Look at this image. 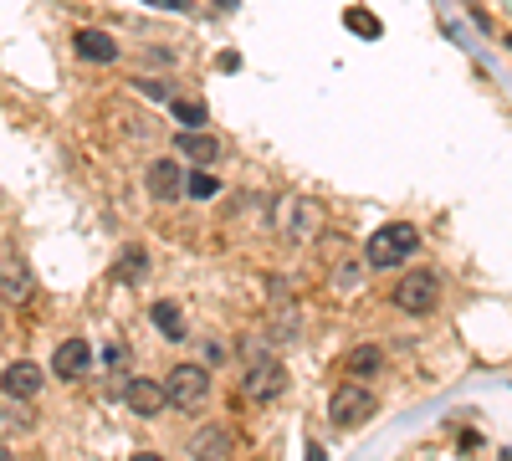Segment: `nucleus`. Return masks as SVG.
<instances>
[{
    "mask_svg": "<svg viewBox=\"0 0 512 461\" xmlns=\"http://www.w3.org/2000/svg\"><path fill=\"white\" fill-rule=\"evenodd\" d=\"M134 88H139V93H149V98H169V88H164V82H159V77H139V82H134Z\"/></svg>",
    "mask_w": 512,
    "mask_h": 461,
    "instance_id": "19",
    "label": "nucleus"
},
{
    "mask_svg": "<svg viewBox=\"0 0 512 461\" xmlns=\"http://www.w3.org/2000/svg\"><path fill=\"white\" fill-rule=\"evenodd\" d=\"M72 47H77L82 62H113V57H118L113 36H108V31H93V26H82V31L72 36Z\"/></svg>",
    "mask_w": 512,
    "mask_h": 461,
    "instance_id": "10",
    "label": "nucleus"
},
{
    "mask_svg": "<svg viewBox=\"0 0 512 461\" xmlns=\"http://www.w3.org/2000/svg\"><path fill=\"white\" fill-rule=\"evenodd\" d=\"M144 272H149V257H144V251H128L123 267H118V277H128V282H139Z\"/></svg>",
    "mask_w": 512,
    "mask_h": 461,
    "instance_id": "16",
    "label": "nucleus"
},
{
    "mask_svg": "<svg viewBox=\"0 0 512 461\" xmlns=\"http://www.w3.org/2000/svg\"><path fill=\"white\" fill-rule=\"evenodd\" d=\"M154 323H159L164 339H185V318H180L175 303H154Z\"/></svg>",
    "mask_w": 512,
    "mask_h": 461,
    "instance_id": "14",
    "label": "nucleus"
},
{
    "mask_svg": "<svg viewBox=\"0 0 512 461\" xmlns=\"http://www.w3.org/2000/svg\"><path fill=\"white\" fill-rule=\"evenodd\" d=\"M231 451V431L226 426H205L195 441H190V456H226Z\"/></svg>",
    "mask_w": 512,
    "mask_h": 461,
    "instance_id": "12",
    "label": "nucleus"
},
{
    "mask_svg": "<svg viewBox=\"0 0 512 461\" xmlns=\"http://www.w3.org/2000/svg\"><path fill=\"white\" fill-rule=\"evenodd\" d=\"M88 364H93V344L88 339H62L57 354H52V374H57V380H82Z\"/></svg>",
    "mask_w": 512,
    "mask_h": 461,
    "instance_id": "7",
    "label": "nucleus"
},
{
    "mask_svg": "<svg viewBox=\"0 0 512 461\" xmlns=\"http://www.w3.org/2000/svg\"><path fill=\"white\" fill-rule=\"evenodd\" d=\"M175 149H180V159H195V164H216L221 159V139L205 134V129H185L175 139Z\"/></svg>",
    "mask_w": 512,
    "mask_h": 461,
    "instance_id": "9",
    "label": "nucleus"
},
{
    "mask_svg": "<svg viewBox=\"0 0 512 461\" xmlns=\"http://www.w3.org/2000/svg\"><path fill=\"white\" fill-rule=\"evenodd\" d=\"M349 26H354V31H364V36H379V21H374V16H364V11H349Z\"/></svg>",
    "mask_w": 512,
    "mask_h": 461,
    "instance_id": "18",
    "label": "nucleus"
},
{
    "mask_svg": "<svg viewBox=\"0 0 512 461\" xmlns=\"http://www.w3.org/2000/svg\"><path fill=\"white\" fill-rule=\"evenodd\" d=\"M241 390H246L251 400H277V395L287 390V369H282V359H272V354L251 359V364H246V380H241Z\"/></svg>",
    "mask_w": 512,
    "mask_h": 461,
    "instance_id": "5",
    "label": "nucleus"
},
{
    "mask_svg": "<svg viewBox=\"0 0 512 461\" xmlns=\"http://www.w3.org/2000/svg\"><path fill=\"white\" fill-rule=\"evenodd\" d=\"M0 385H6V395H11V400H16V395H36V390H41V369H36L31 359L6 364V380H0Z\"/></svg>",
    "mask_w": 512,
    "mask_h": 461,
    "instance_id": "11",
    "label": "nucleus"
},
{
    "mask_svg": "<svg viewBox=\"0 0 512 461\" xmlns=\"http://www.w3.org/2000/svg\"><path fill=\"white\" fill-rule=\"evenodd\" d=\"M164 390H169V405L175 410H195L210 395V369L205 364H175L169 380H164Z\"/></svg>",
    "mask_w": 512,
    "mask_h": 461,
    "instance_id": "4",
    "label": "nucleus"
},
{
    "mask_svg": "<svg viewBox=\"0 0 512 461\" xmlns=\"http://www.w3.org/2000/svg\"><path fill=\"white\" fill-rule=\"evenodd\" d=\"M420 251V231L410 226V221H390V226H379L374 236H369V246H364V267H374V272H384V267H400V262H410Z\"/></svg>",
    "mask_w": 512,
    "mask_h": 461,
    "instance_id": "1",
    "label": "nucleus"
},
{
    "mask_svg": "<svg viewBox=\"0 0 512 461\" xmlns=\"http://www.w3.org/2000/svg\"><path fill=\"white\" fill-rule=\"evenodd\" d=\"M333 282H338V287H354V282H359V267H338Z\"/></svg>",
    "mask_w": 512,
    "mask_h": 461,
    "instance_id": "20",
    "label": "nucleus"
},
{
    "mask_svg": "<svg viewBox=\"0 0 512 461\" xmlns=\"http://www.w3.org/2000/svg\"><path fill=\"white\" fill-rule=\"evenodd\" d=\"M344 369H349V374H359V380H369V374H379V369H384V354H379L374 344H364V349H354V354H349V364H344Z\"/></svg>",
    "mask_w": 512,
    "mask_h": 461,
    "instance_id": "13",
    "label": "nucleus"
},
{
    "mask_svg": "<svg viewBox=\"0 0 512 461\" xmlns=\"http://www.w3.org/2000/svg\"><path fill=\"white\" fill-rule=\"evenodd\" d=\"M169 108H175V118L185 123V129H200V123L210 118V113H205V103H195V98H169Z\"/></svg>",
    "mask_w": 512,
    "mask_h": 461,
    "instance_id": "15",
    "label": "nucleus"
},
{
    "mask_svg": "<svg viewBox=\"0 0 512 461\" xmlns=\"http://www.w3.org/2000/svg\"><path fill=\"white\" fill-rule=\"evenodd\" d=\"M149 6H159V11H185L190 0H149Z\"/></svg>",
    "mask_w": 512,
    "mask_h": 461,
    "instance_id": "21",
    "label": "nucleus"
},
{
    "mask_svg": "<svg viewBox=\"0 0 512 461\" xmlns=\"http://www.w3.org/2000/svg\"><path fill=\"white\" fill-rule=\"evenodd\" d=\"M123 400H128V410H134V415H144V421H149V415H159L169 405V390L154 385V380H128L123 385Z\"/></svg>",
    "mask_w": 512,
    "mask_h": 461,
    "instance_id": "8",
    "label": "nucleus"
},
{
    "mask_svg": "<svg viewBox=\"0 0 512 461\" xmlns=\"http://www.w3.org/2000/svg\"><path fill=\"white\" fill-rule=\"evenodd\" d=\"M216 190H221V180H216V175H190V195H195V200H210Z\"/></svg>",
    "mask_w": 512,
    "mask_h": 461,
    "instance_id": "17",
    "label": "nucleus"
},
{
    "mask_svg": "<svg viewBox=\"0 0 512 461\" xmlns=\"http://www.w3.org/2000/svg\"><path fill=\"white\" fill-rule=\"evenodd\" d=\"M144 185H149L154 200H180L190 190V180H185V170H180L175 159H154L149 170H144Z\"/></svg>",
    "mask_w": 512,
    "mask_h": 461,
    "instance_id": "6",
    "label": "nucleus"
},
{
    "mask_svg": "<svg viewBox=\"0 0 512 461\" xmlns=\"http://www.w3.org/2000/svg\"><path fill=\"white\" fill-rule=\"evenodd\" d=\"M374 410H379V400L369 385H338L328 400V421H333V431H359Z\"/></svg>",
    "mask_w": 512,
    "mask_h": 461,
    "instance_id": "2",
    "label": "nucleus"
},
{
    "mask_svg": "<svg viewBox=\"0 0 512 461\" xmlns=\"http://www.w3.org/2000/svg\"><path fill=\"white\" fill-rule=\"evenodd\" d=\"M390 298H395V308L400 313H431L436 303H441V277L431 272V267H415V272H405L400 282H395V292H390Z\"/></svg>",
    "mask_w": 512,
    "mask_h": 461,
    "instance_id": "3",
    "label": "nucleus"
}]
</instances>
